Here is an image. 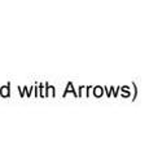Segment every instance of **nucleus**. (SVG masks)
Returning <instances> with one entry per match:
<instances>
[]
</instances>
